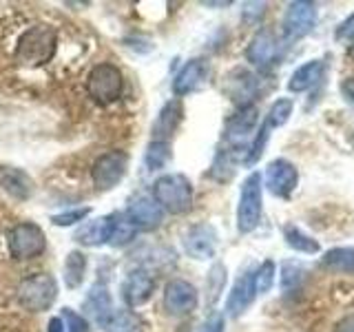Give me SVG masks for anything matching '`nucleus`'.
Listing matches in <instances>:
<instances>
[{
  "instance_id": "1",
  "label": "nucleus",
  "mask_w": 354,
  "mask_h": 332,
  "mask_svg": "<svg viewBox=\"0 0 354 332\" xmlns=\"http://www.w3.org/2000/svg\"><path fill=\"white\" fill-rule=\"evenodd\" d=\"M58 47V33L51 25H36L29 27L18 40L16 47V58L22 64L29 66H40L49 62Z\"/></svg>"
},
{
  "instance_id": "2",
  "label": "nucleus",
  "mask_w": 354,
  "mask_h": 332,
  "mask_svg": "<svg viewBox=\"0 0 354 332\" xmlns=\"http://www.w3.org/2000/svg\"><path fill=\"white\" fill-rule=\"evenodd\" d=\"M153 199L162 206L164 213L182 215L193 206V186L182 173L162 175L153 184Z\"/></svg>"
},
{
  "instance_id": "3",
  "label": "nucleus",
  "mask_w": 354,
  "mask_h": 332,
  "mask_svg": "<svg viewBox=\"0 0 354 332\" xmlns=\"http://www.w3.org/2000/svg\"><path fill=\"white\" fill-rule=\"evenodd\" d=\"M263 213V177L261 173H250L241 184L237 204V230L248 235L259 226Z\"/></svg>"
},
{
  "instance_id": "4",
  "label": "nucleus",
  "mask_w": 354,
  "mask_h": 332,
  "mask_svg": "<svg viewBox=\"0 0 354 332\" xmlns=\"http://www.w3.org/2000/svg\"><path fill=\"white\" fill-rule=\"evenodd\" d=\"M16 297L22 308L31 310V313H44L58 297V284L49 273H36L20 282Z\"/></svg>"
},
{
  "instance_id": "5",
  "label": "nucleus",
  "mask_w": 354,
  "mask_h": 332,
  "mask_svg": "<svg viewBox=\"0 0 354 332\" xmlns=\"http://www.w3.org/2000/svg\"><path fill=\"white\" fill-rule=\"evenodd\" d=\"M122 86H124V80H122V71L115 64L111 62H102L95 64L91 73L86 77V91L91 95L97 104H113L115 100L122 95Z\"/></svg>"
},
{
  "instance_id": "6",
  "label": "nucleus",
  "mask_w": 354,
  "mask_h": 332,
  "mask_svg": "<svg viewBox=\"0 0 354 332\" xmlns=\"http://www.w3.org/2000/svg\"><path fill=\"white\" fill-rule=\"evenodd\" d=\"M47 248V237L38 224L33 221H20L9 232V255L18 261L33 259Z\"/></svg>"
},
{
  "instance_id": "7",
  "label": "nucleus",
  "mask_w": 354,
  "mask_h": 332,
  "mask_svg": "<svg viewBox=\"0 0 354 332\" xmlns=\"http://www.w3.org/2000/svg\"><path fill=\"white\" fill-rule=\"evenodd\" d=\"M127 169H129V155L124 151H109L104 155H100L91 169L95 188L97 191H111V188L124 180Z\"/></svg>"
},
{
  "instance_id": "8",
  "label": "nucleus",
  "mask_w": 354,
  "mask_h": 332,
  "mask_svg": "<svg viewBox=\"0 0 354 332\" xmlns=\"http://www.w3.org/2000/svg\"><path fill=\"white\" fill-rule=\"evenodd\" d=\"M259 111L254 104L239 107V111L228 120L224 138L228 142V149L235 153H246L248 155V136L257 127Z\"/></svg>"
},
{
  "instance_id": "9",
  "label": "nucleus",
  "mask_w": 354,
  "mask_h": 332,
  "mask_svg": "<svg viewBox=\"0 0 354 332\" xmlns=\"http://www.w3.org/2000/svg\"><path fill=\"white\" fill-rule=\"evenodd\" d=\"M317 16H319V9L315 3H308V0H297V3H290L286 9V16H283L286 38L288 40L306 38L308 33L315 29Z\"/></svg>"
},
{
  "instance_id": "10",
  "label": "nucleus",
  "mask_w": 354,
  "mask_h": 332,
  "mask_svg": "<svg viewBox=\"0 0 354 332\" xmlns=\"http://www.w3.org/2000/svg\"><path fill=\"white\" fill-rule=\"evenodd\" d=\"M199 295L197 288L186 279H171L164 288V308L173 317L191 315L197 308Z\"/></svg>"
},
{
  "instance_id": "11",
  "label": "nucleus",
  "mask_w": 354,
  "mask_h": 332,
  "mask_svg": "<svg viewBox=\"0 0 354 332\" xmlns=\"http://www.w3.org/2000/svg\"><path fill=\"white\" fill-rule=\"evenodd\" d=\"M263 177H266V188H268L274 197H283V199L290 197L299 184L297 166L290 160H283V158L272 160L268 164V169H266Z\"/></svg>"
},
{
  "instance_id": "12",
  "label": "nucleus",
  "mask_w": 354,
  "mask_h": 332,
  "mask_svg": "<svg viewBox=\"0 0 354 332\" xmlns=\"http://www.w3.org/2000/svg\"><path fill=\"white\" fill-rule=\"evenodd\" d=\"M217 230L210 224H197L193 228H188L184 235V250L188 252V257L193 259H213L217 252Z\"/></svg>"
},
{
  "instance_id": "13",
  "label": "nucleus",
  "mask_w": 354,
  "mask_h": 332,
  "mask_svg": "<svg viewBox=\"0 0 354 332\" xmlns=\"http://www.w3.org/2000/svg\"><path fill=\"white\" fill-rule=\"evenodd\" d=\"M246 58L250 64L259 66V69H268L279 58V40H277L272 29H259L252 36L248 49H246Z\"/></svg>"
},
{
  "instance_id": "14",
  "label": "nucleus",
  "mask_w": 354,
  "mask_h": 332,
  "mask_svg": "<svg viewBox=\"0 0 354 332\" xmlns=\"http://www.w3.org/2000/svg\"><path fill=\"white\" fill-rule=\"evenodd\" d=\"M127 217L131 219V224L136 226L138 230H153L162 224L164 219V210L162 206L155 202L153 197L149 195H140L131 202Z\"/></svg>"
},
{
  "instance_id": "15",
  "label": "nucleus",
  "mask_w": 354,
  "mask_h": 332,
  "mask_svg": "<svg viewBox=\"0 0 354 332\" xmlns=\"http://www.w3.org/2000/svg\"><path fill=\"white\" fill-rule=\"evenodd\" d=\"M254 297H257V290H254V275L252 270H248L230 288L228 299H226V315L241 317L248 310V306L254 302Z\"/></svg>"
},
{
  "instance_id": "16",
  "label": "nucleus",
  "mask_w": 354,
  "mask_h": 332,
  "mask_svg": "<svg viewBox=\"0 0 354 332\" xmlns=\"http://www.w3.org/2000/svg\"><path fill=\"white\" fill-rule=\"evenodd\" d=\"M155 290V279L147 270H133L122 284V297L129 308H138L147 304Z\"/></svg>"
},
{
  "instance_id": "17",
  "label": "nucleus",
  "mask_w": 354,
  "mask_h": 332,
  "mask_svg": "<svg viewBox=\"0 0 354 332\" xmlns=\"http://www.w3.org/2000/svg\"><path fill=\"white\" fill-rule=\"evenodd\" d=\"M113 219L115 215H102L95 219H84L80 230L75 232V241H80L82 246H102V243H109L111 230H113Z\"/></svg>"
},
{
  "instance_id": "18",
  "label": "nucleus",
  "mask_w": 354,
  "mask_h": 332,
  "mask_svg": "<svg viewBox=\"0 0 354 332\" xmlns=\"http://www.w3.org/2000/svg\"><path fill=\"white\" fill-rule=\"evenodd\" d=\"M206 75H208V64L206 60L202 58H195V60H188L180 73L175 75V80H173V93L175 95H188V93H193L195 89H199V84H202L206 80Z\"/></svg>"
},
{
  "instance_id": "19",
  "label": "nucleus",
  "mask_w": 354,
  "mask_h": 332,
  "mask_svg": "<svg viewBox=\"0 0 354 332\" xmlns=\"http://www.w3.org/2000/svg\"><path fill=\"white\" fill-rule=\"evenodd\" d=\"M259 91V77L246 71V69H235L228 75V93L239 107L252 104V98Z\"/></svg>"
},
{
  "instance_id": "20",
  "label": "nucleus",
  "mask_w": 354,
  "mask_h": 332,
  "mask_svg": "<svg viewBox=\"0 0 354 332\" xmlns=\"http://www.w3.org/2000/svg\"><path fill=\"white\" fill-rule=\"evenodd\" d=\"M0 188L14 199L25 202L33 193V180L16 166H0Z\"/></svg>"
},
{
  "instance_id": "21",
  "label": "nucleus",
  "mask_w": 354,
  "mask_h": 332,
  "mask_svg": "<svg viewBox=\"0 0 354 332\" xmlns=\"http://www.w3.org/2000/svg\"><path fill=\"white\" fill-rule=\"evenodd\" d=\"M184 116V109L180 100H171L169 104H164V109L160 111L158 120H155V127H153V142H166L173 131L177 129V124L182 122Z\"/></svg>"
},
{
  "instance_id": "22",
  "label": "nucleus",
  "mask_w": 354,
  "mask_h": 332,
  "mask_svg": "<svg viewBox=\"0 0 354 332\" xmlns=\"http://www.w3.org/2000/svg\"><path fill=\"white\" fill-rule=\"evenodd\" d=\"M324 69H326L324 60H310V62L301 64L290 75V80H288V89H290L292 93L308 91V89H313L321 80V77H324Z\"/></svg>"
},
{
  "instance_id": "23",
  "label": "nucleus",
  "mask_w": 354,
  "mask_h": 332,
  "mask_svg": "<svg viewBox=\"0 0 354 332\" xmlns=\"http://www.w3.org/2000/svg\"><path fill=\"white\" fill-rule=\"evenodd\" d=\"M84 310L95 324H102V326L109 324V319L113 317V306H111V295L106 293L104 286H100V288L95 286L93 290L88 293Z\"/></svg>"
},
{
  "instance_id": "24",
  "label": "nucleus",
  "mask_w": 354,
  "mask_h": 332,
  "mask_svg": "<svg viewBox=\"0 0 354 332\" xmlns=\"http://www.w3.org/2000/svg\"><path fill=\"white\" fill-rule=\"evenodd\" d=\"M321 264H324V268L332 273H354V246H341L328 250Z\"/></svg>"
},
{
  "instance_id": "25",
  "label": "nucleus",
  "mask_w": 354,
  "mask_h": 332,
  "mask_svg": "<svg viewBox=\"0 0 354 332\" xmlns=\"http://www.w3.org/2000/svg\"><path fill=\"white\" fill-rule=\"evenodd\" d=\"M283 239L292 250L304 252V255H317L321 250V243L310 237L308 232H304L301 228H297V226H286L283 228Z\"/></svg>"
},
{
  "instance_id": "26",
  "label": "nucleus",
  "mask_w": 354,
  "mask_h": 332,
  "mask_svg": "<svg viewBox=\"0 0 354 332\" xmlns=\"http://www.w3.org/2000/svg\"><path fill=\"white\" fill-rule=\"evenodd\" d=\"M86 273V255L80 250H71L69 257L64 259V286L77 288L84 279Z\"/></svg>"
},
{
  "instance_id": "27",
  "label": "nucleus",
  "mask_w": 354,
  "mask_h": 332,
  "mask_svg": "<svg viewBox=\"0 0 354 332\" xmlns=\"http://www.w3.org/2000/svg\"><path fill=\"white\" fill-rule=\"evenodd\" d=\"M104 328H106V332H144L147 330L144 321L136 313H131V310L113 313V317L109 319V324Z\"/></svg>"
},
{
  "instance_id": "28",
  "label": "nucleus",
  "mask_w": 354,
  "mask_h": 332,
  "mask_svg": "<svg viewBox=\"0 0 354 332\" xmlns=\"http://www.w3.org/2000/svg\"><path fill=\"white\" fill-rule=\"evenodd\" d=\"M306 268L299 261L290 259V261H283L281 266V290L286 295H290L295 290L301 288V284L306 282Z\"/></svg>"
},
{
  "instance_id": "29",
  "label": "nucleus",
  "mask_w": 354,
  "mask_h": 332,
  "mask_svg": "<svg viewBox=\"0 0 354 332\" xmlns=\"http://www.w3.org/2000/svg\"><path fill=\"white\" fill-rule=\"evenodd\" d=\"M136 232H138V228L131 224V219L127 215H115L109 243L115 248H122V246H127V243H131L133 239H136Z\"/></svg>"
},
{
  "instance_id": "30",
  "label": "nucleus",
  "mask_w": 354,
  "mask_h": 332,
  "mask_svg": "<svg viewBox=\"0 0 354 332\" xmlns=\"http://www.w3.org/2000/svg\"><path fill=\"white\" fill-rule=\"evenodd\" d=\"M292 100L290 98H279V100H274L270 111H268V116H266V124H268L270 129H279L283 127L288 120H290L292 116Z\"/></svg>"
},
{
  "instance_id": "31",
  "label": "nucleus",
  "mask_w": 354,
  "mask_h": 332,
  "mask_svg": "<svg viewBox=\"0 0 354 332\" xmlns=\"http://www.w3.org/2000/svg\"><path fill=\"white\" fill-rule=\"evenodd\" d=\"M169 160H171V144L169 142H151L149 144L144 162H147L151 171L164 169V166L169 164Z\"/></svg>"
},
{
  "instance_id": "32",
  "label": "nucleus",
  "mask_w": 354,
  "mask_h": 332,
  "mask_svg": "<svg viewBox=\"0 0 354 332\" xmlns=\"http://www.w3.org/2000/svg\"><path fill=\"white\" fill-rule=\"evenodd\" d=\"M270 127L263 124L259 127V131H257V136H254V140H252V144L248 147V155H246V164H254L257 162L261 155H263V151H266V147H268V140H270Z\"/></svg>"
},
{
  "instance_id": "33",
  "label": "nucleus",
  "mask_w": 354,
  "mask_h": 332,
  "mask_svg": "<svg viewBox=\"0 0 354 332\" xmlns=\"http://www.w3.org/2000/svg\"><path fill=\"white\" fill-rule=\"evenodd\" d=\"M252 275H254V290H257V295L268 293L274 284V264L270 259H266Z\"/></svg>"
},
{
  "instance_id": "34",
  "label": "nucleus",
  "mask_w": 354,
  "mask_h": 332,
  "mask_svg": "<svg viewBox=\"0 0 354 332\" xmlns=\"http://www.w3.org/2000/svg\"><path fill=\"white\" fill-rule=\"evenodd\" d=\"M88 215H91V208H73V210H64V213L53 215L51 221L55 226H73V224H82Z\"/></svg>"
},
{
  "instance_id": "35",
  "label": "nucleus",
  "mask_w": 354,
  "mask_h": 332,
  "mask_svg": "<svg viewBox=\"0 0 354 332\" xmlns=\"http://www.w3.org/2000/svg\"><path fill=\"white\" fill-rule=\"evenodd\" d=\"M335 38L350 51V55L354 58V14L350 18H346L341 22V25L337 27L335 31Z\"/></svg>"
},
{
  "instance_id": "36",
  "label": "nucleus",
  "mask_w": 354,
  "mask_h": 332,
  "mask_svg": "<svg viewBox=\"0 0 354 332\" xmlns=\"http://www.w3.org/2000/svg\"><path fill=\"white\" fill-rule=\"evenodd\" d=\"M62 324H64V332H88V324L82 315L73 313L71 308L62 310Z\"/></svg>"
},
{
  "instance_id": "37",
  "label": "nucleus",
  "mask_w": 354,
  "mask_h": 332,
  "mask_svg": "<svg viewBox=\"0 0 354 332\" xmlns=\"http://www.w3.org/2000/svg\"><path fill=\"white\" fill-rule=\"evenodd\" d=\"M226 282V268L221 264H215L213 270H210V277H208V293H210V302H215L221 293V286Z\"/></svg>"
},
{
  "instance_id": "38",
  "label": "nucleus",
  "mask_w": 354,
  "mask_h": 332,
  "mask_svg": "<svg viewBox=\"0 0 354 332\" xmlns=\"http://www.w3.org/2000/svg\"><path fill=\"white\" fill-rule=\"evenodd\" d=\"M341 95L346 98V102L350 107H354V77H346L341 82Z\"/></svg>"
},
{
  "instance_id": "39",
  "label": "nucleus",
  "mask_w": 354,
  "mask_h": 332,
  "mask_svg": "<svg viewBox=\"0 0 354 332\" xmlns=\"http://www.w3.org/2000/svg\"><path fill=\"white\" fill-rule=\"evenodd\" d=\"M224 328H226V324H224V317L215 315V317L210 319L208 324H206L204 332H224Z\"/></svg>"
},
{
  "instance_id": "40",
  "label": "nucleus",
  "mask_w": 354,
  "mask_h": 332,
  "mask_svg": "<svg viewBox=\"0 0 354 332\" xmlns=\"http://www.w3.org/2000/svg\"><path fill=\"white\" fill-rule=\"evenodd\" d=\"M335 332H354V315L343 317L339 324L335 326Z\"/></svg>"
},
{
  "instance_id": "41",
  "label": "nucleus",
  "mask_w": 354,
  "mask_h": 332,
  "mask_svg": "<svg viewBox=\"0 0 354 332\" xmlns=\"http://www.w3.org/2000/svg\"><path fill=\"white\" fill-rule=\"evenodd\" d=\"M47 332H64V324H62V319H60V317H53V319H49Z\"/></svg>"
}]
</instances>
